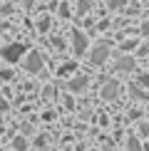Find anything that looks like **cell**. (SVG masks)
<instances>
[{"label": "cell", "mask_w": 149, "mask_h": 151, "mask_svg": "<svg viewBox=\"0 0 149 151\" xmlns=\"http://www.w3.org/2000/svg\"><path fill=\"white\" fill-rule=\"evenodd\" d=\"M22 55H25V45H20V42H12V45L3 47V60L5 62H17Z\"/></svg>", "instance_id": "obj_1"}, {"label": "cell", "mask_w": 149, "mask_h": 151, "mask_svg": "<svg viewBox=\"0 0 149 151\" xmlns=\"http://www.w3.org/2000/svg\"><path fill=\"white\" fill-rule=\"evenodd\" d=\"M42 67H45V55L42 52H30L27 60H25V70L35 74V72H40Z\"/></svg>", "instance_id": "obj_2"}, {"label": "cell", "mask_w": 149, "mask_h": 151, "mask_svg": "<svg viewBox=\"0 0 149 151\" xmlns=\"http://www.w3.org/2000/svg\"><path fill=\"white\" fill-rule=\"evenodd\" d=\"M107 57H109V45H107V42H99V45L90 52V60L95 62V65H102V62H107Z\"/></svg>", "instance_id": "obj_3"}, {"label": "cell", "mask_w": 149, "mask_h": 151, "mask_svg": "<svg viewBox=\"0 0 149 151\" xmlns=\"http://www.w3.org/2000/svg\"><path fill=\"white\" fill-rule=\"evenodd\" d=\"M72 50H74V55H85L87 52V37L80 32V30L72 32Z\"/></svg>", "instance_id": "obj_4"}, {"label": "cell", "mask_w": 149, "mask_h": 151, "mask_svg": "<svg viewBox=\"0 0 149 151\" xmlns=\"http://www.w3.org/2000/svg\"><path fill=\"white\" fill-rule=\"evenodd\" d=\"M117 94H119V84L117 82H107L104 89H102V99H114Z\"/></svg>", "instance_id": "obj_5"}, {"label": "cell", "mask_w": 149, "mask_h": 151, "mask_svg": "<svg viewBox=\"0 0 149 151\" xmlns=\"http://www.w3.org/2000/svg\"><path fill=\"white\" fill-rule=\"evenodd\" d=\"M114 70H117V72H132V70H134V60H132V57H122V60H117Z\"/></svg>", "instance_id": "obj_6"}, {"label": "cell", "mask_w": 149, "mask_h": 151, "mask_svg": "<svg viewBox=\"0 0 149 151\" xmlns=\"http://www.w3.org/2000/svg\"><path fill=\"white\" fill-rule=\"evenodd\" d=\"M67 87H70L72 92H82L85 87H87V77H82V74H80V77H72V79H70V84H67Z\"/></svg>", "instance_id": "obj_7"}, {"label": "cell", "mask_w": 149, "mask_h": 151, "mask_svg": "<svg viewBox=\"0 0 149 151\" xmlns=\"http://www.w3.org/2000/svg\"><path fill=\"white\" fill-rule=\"evenodd\" d=\"M74 70H77V62H67V65H62L60 67V74H70V72H74Z\"/></svg>", "instance_id": "obj_8"}, {"label": "cell", "mask_w": 149, "mask_h": 151, "mask_svg": "<svg viewBox=\"0 0 149 151\" xmlns=\"http://www.w3.org/2000/svg\"><path fill=\"white\" fill-rule=\"evenodd\" d=\"M90 8H92V0H80V3H77V12H80V15H85Z\"/></svg>", "instance_id": "obj_9"}, {"label": "cell", "mask_w": 149, "mask_h": 151, "mask_svg": "<svg viewBox=\"0 0 149 151\" xmlns=\"http://www.w3.org/2000/svg\"><path fill=\"white\" fill-rule=\"evenodd\" d=\"M124 5H127V0H107L109 10H119V8H124Z\"/></svg>", "instance_id": "obj_10"}, {"label": "cell", "mask_w": 149, "mask_h": 151, "mask_svg": "<svg viewBox=\"0 0 149 151\" xmlns=\"http://www.w3.org/2000/svg\"><path fill=\"white\" fill-rule=\"evenodd\" d=\"M12 146H15L17 151H25V149H27V141H25V139H22V136H17V139H15V141H12Z\"/></svg>", "instance_id": "obj_11"}, {"label": "cell", "mask_w": 149, "mask_h": 151, "mask_svg": "<svg viewBox=\"0 0 149 151\" xmlns=\"http://www.w3.org/2000/svg\"><path fill=\"white\" fill-rule=\"evenodd\" d=\"M127 151H142L139 139H129V141H127Z\"/></svg>", "instance_id": "obj_12"}, {"label": "cell", "mask_w": 149, "mask_h": 151, "mask_svg": "<svg viewBox=\"0 0 149 151\" xmlns=\"http://www.w3.org/2000/svg\"><path fill=\"white\" fill-rule=\"evenodd\" d=\"M37 27H40L42 32H45V30H50V20H47V17H42V20L37 22Z\"/></svg>", "instance_id": "obj_13"}, {"label": "cell", "mask_w": 149, "mask_h": 151, "mask_svg": "<svg viewBox=\"0 0 149 151\" xmlns=\"http://www.w3.org/2000/svg\"><path fill=\"white\" fill-rule=\"evenodd\" d=\"M137 42H139V40H127V42H124V45H122V50H132V47L137 45Z\"/></svg>", "instance_id": "obj_14"}, {"label": "cell", "mask_w": 149, "mask_h": 151, "mask_svg": "<svg viewBox=\"0 0 149 151\" xmlns=\"http://www.w3.org/2000/svg\"><path fill=\"white\" fill-rule=\"evenodd\" d=\"M132 92H134V97H139V99H147V94H144V92H139V87H132Z\"/></svg>", "instance_id": "obj_15"}, {"label": "cell", "mask_w": 149, "mask_h": 151, "mask_svg": "<svg viewBox=\"0 0 149 151\" xmlns=\"http://www.w3.org/2000/svg\"><path fill=\"white\" fill-rule=\"evenodd\" d=\"M60 15H62V17H67V15H70V10H67V5H65V3L60 5Z\"/></svg>", "instance_id": "obj_16"}, {"label": "cell", "mask_w": 149, "mask_h": 151, "mask_svg": "<svg viewBox=\"0 0 149 151\" xmlns=\"http://www.w3.org/2000/svg\"><path fill=\"white\" fill-rule=\"evenodd\" d=\"M20 3H22V8H25V10H30V8H33V0H20Z\"/></svg>", "instance_id": "obj_17"}, {"label": "cell", "mask_w": 149, "mask_h": 151, "mask_svg": "<svg viewBox=\"0 0 149 151\" xmlns=\"http://www.w3.org/2000/svg\"><path fill=\"white\" fill-rule=\"evenodd\" d=\"M142 32H144V35H149V25H144V27H142Z\"/></svg>", "instance_id": "obj_18"}]
</instances>
